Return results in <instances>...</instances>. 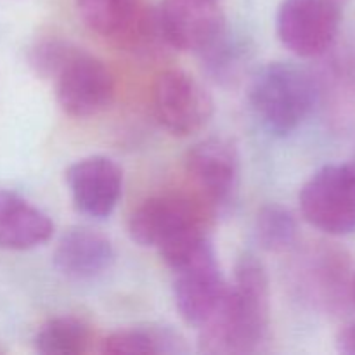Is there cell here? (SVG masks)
<instances>
[{
    "label": "cell",
    "instance_id": "obj_4",
    "mask_svg": "<svg viewBox=\"0 0 355 355\" xmlns=\"http://www.w3.org/2000/svg\"><path fill=\"white\" fill-rule=\"evenodd\" d=\"M200 232H207V217L200 205L182 194H158L142 201L128 218L132 241L158 253Z\"/></svg>",
    "mask_w": 355,
    "mask_h": 355
},
{
    "label": "cell",
    "instance_id": "obj_2",
    "mask_svg": "<svg viewBox=\"0 0 355 355\" xmlns=\"http://www.w3.org/2000/svg\"><path fill=\"white\" fill-rule=\"evenodd\" d=\"M318 87L305 69L291 62L263 66L250 87V104L257 120L269 134H293L314 110Z\"/></svg>",
    "mask_w": 355,
    "mask_h": 355
},
{
    "label": "cell",
    "instance_id": "obj_23",
    "mask_svg": "<svg viewBox=\"0 0 355 355\" xmlns=\"http://www.w3.org/2000/svg\"><path fill=\"white\" fill-rule=\"evenodd\" d=\"M335 2H338V3H340V2H345V0H335Z\"/></svg>",
    "mask_w": 355,
    "mask_h": 355
},
{
    "label": "cell",
    "instance_id": "obj_14",
    "mask_svg": "<svg viewBox=\"0 0 355 355\" xmlns=\"http://www.w3.org/2000/svg\"><path fill=\"white\" fill-rule=\"evenodd\" d=\"M54 234V222L47 214L12 191L0 189V248L31 250Z\"/></svg>",
    "mask_w": 355,
    "mask_h": 355
},
{
    "label": "cell",
    "instance_id": "obj_11",
    "mask_svg": "<svg viewBox=\"0 0 355 355\" xmlns=\"http://www.w3.org/2000/svg\"><path fill=\"white\" fill-rule=\"evenodd\" d=\"M186 168L211 208L224 210L236 200L239 187V155L231 141L208 137L189 149Z\"/></svg>",
    "mask_w": 355,
    "mask_h": 355
},
{
    "label": "cell",
    "instance_id": "obj_8",
    "mask_svg": "<svg viewBox=\"0 0 355 355\" xmlns=\"http://www.w3.org/2000/svg\"><path fill=\"white\" fill-rule=\"evenodd\" d=\"M340 19L335 0H283L277 7L276 31L288 51L300 58H315L333 45Z\"/></svg>",
    "mask_w": 355,
    "mask_h": 355
},
{
    "label": "cell",
    "instance_id": "obj_22",
    "mask_svg": "<svg viewBox=\"0 0 355 355\" xmlns=\"http://www.w3.org/2000/svg\"><path fill=\"white\" fill-rule=\"evenodd\" d=\"M350 165H352V168L355 170V162H352V163H350Z\"/></svg>",
    "mask_w": 355,
    "mask_h": 355
},
{
    "label": "cell",
    "instance_id": "obj_9",
    "mask_svg": "<svg viewBox=\"0 0 355 355\" xmlns=\"http://www.w3.org/2000/svg\"><path fill=\"white\" fill-rule=\"evenodd\" d=\"M159 37L166 45L201 55L227 31L217 0H165L156 9Z\"/></svg>",
    "mask_w": 355,
    "mask_h": 355
},
{
    "label": "cell",
    "instance_id": "obj_10",
    "mask_svg": "<svg viewBox=\"0 0 355 355\" xmlns=\"http://www.w3.org/2000/svg\"><path fill=\"white\" fill-rule=\"evenodd\" d=\"M85 26L99 37L128 49H139L159 37L156 10L142 0H76Z\"/></svg>",
    "mask_w": 355,
    "mask_h": 355
},
{
    "label": "cell",
    "instance_id": "obj_17",
    "mask_svg": "<svg viewBox=\"0 0 355 355\" xmlns=\"http://www.w3.org/2000/svg\"><path fill=\"white\" fill-rule=\"evenodd\" d=\"M257 241L267 252H283L290 248L298 234L295 215L281 205H266L257 215Z\"/></svg>",
    "mask_w": 355,
    "mask_h": 355
},
{
    "label": "cell",
    "instance_id": "obj_21",
    "mask_svg": "<svg viewBox=\"0 0 355 355\" xmlns=\"http://www.w3.org/2000/svg\"><path fill=\"white\" fill-rule=\"evenodd\" d=\"M352 295H354V300H355V281H354V284H352Z\"/></svg>",
    "mask_w": 355,
    "mask_h": 355
},
{
    "label": "cell",
    "instance_id": "obj_6",
    "mask_svg": "<svg viewBox=\"0 0 355 355\" xmlns=\"http://www.w3.org/2000/svg\"><path fill=\"white\" fill-rule=\"evenodd\" d=\"M55 99L73 118L103 113L114 97V76L96 55L75 47L54 75Z\"/></svg>",
    "mask_w": 355,
    "mask_h": 355
},
{
    "label": "cell",
    "instance_id": "obj_19",
    "mask_svg": "<svg viewBox=\"0 0 355 355\" xmlns=\"http://www.w3.org/2000/svg\"><path fill=\"white\" fill-rule=\"evenodd\" d=\"M75 45L69 42L59 40V38H42V40L35 42L33 47L30 49L28 54V61L33 71L37 73L40 78L52 80L62 62L66 61Z\"/></svg>",
    "mask_w": 355,
    "mask_h": 355
},
{
    "label": "cell",
    "instance_id": "obj_12",
    "mask_svg": "<svg viewBox=\"0 0 355 355\" xmlns=\"http://www.w3.org/2000/svg\"><path fill=\"white\" fill-rule=\"evenodd\" d=\"M73 205L80 214L96 220L107 218L116 208L123 191V172L106 156H87L66 172Z\"/></svg>",
    "mask_w": 355,
    "mask_h": 355
},
{
    "label": "cell",
    "instance_id": "obj_1",
    "mask_svg": "<svg viewBox=\"0 0 355 355\" xmlns=\"http://www.w3.org/2000/svg\"><path fill=\"white\" fill-rule=\"evenodd\" d=\"M270 288L263 263L246 253L236 263L234 283L217 318L200 329L198 345L205 354L231 355L259 350L269 333Z\"/></svg>",
    "mask_w": 355,
    "mask_h": 355
},
{
    "label": "cell",
    "instance_id": "obj_13",
    "mask_svg": "<svg viewBox=\"0 0 355 355\" xmlns=\"http://www.w3.org/2000/svg\"><path fill=\"white\" fill-rule=\"evenodd\" d=\"M116 253L110 239L89 227L66 231L54 250V266L62 276L89 281L111 269Z\"/></svg>",
    "mask_w": 355,
    "mask_h": 355
},
{
    "label": "cell",
    "instance_id": "obj_20",
    "mask_svg": "<svg viewBox=\"0 0 355 355\" xmlns=\"http://www.w3.org/2000/svg\"><path fill=\"white\" fill-rule=\"evenodd\" d=\"M336 350L340 354L355 355V321L347 324L336 336Z\"/></svg>",
    "mask_w": 355,
    "mask_h": 355
},
{
    "label": "cell",
    "instance_id": "obj_5",
    "mask_svg": "<svg viewBox=\"0 0 355 355\" xmlns=\"http://www.w3.org/2000/svg\"><path fill=\"white\" fill-rule=\"evenodd\" d=\"M300 210L312 227L331 236L355 232V170L326 165L300 191Z\"/></svg>",
    "mask_w": 355,
    "mask_h": 355
},
{
    "label": "cell",
    "instance_id": "obj_18",
    "mask_svg": "<svg viewBox=\"0 0 355 355\" xmlns=\"http://www.w3.org/2000/svg\"><path fill=\"white\" fill-rule=\"evenodd\" d=\"M210 78L217 83H234L248 61V47L225 31L224 37L200 55Z\"/></svg>",
    "mask_w": 355,
    "mask_h": 355
},
{
    "label": "cell",
    "instance_id": "obj_16",
    "mask_svg": "<svg viewBox=\"0 0 355 355\" xmlns=\"http://www.w3.org/2000/svg\"><path fill=\"white\" fill-rule=\"evenodd\" d=\"M92 333L76 318H54L35 335V350L44 355H80L89 350Z\"/></svg>",
    "mask_w": 355,
    "mask_h": 355
},
{
    "label": "cell",
    "instance_id": "obj_7",
    "mask_svg": "<svg viewBox=\"0 0 355 355\" xmlns=\"http://www.w3.org/2000/svg\"><path fill=\"white\" fill-rule=\"evenodd\" d=\"M153 110L165 130L186 137L207 127L215 104L194 76L180 69H166L153 83Z\"/></svg>",
    "mask_w": 355,
    "mask_h": 355
},
{
    "label": "cell",
    "instance_id": "obj_15",
    "mask_svg": "<svg viewBox=\"0 0 355 355\" xmlns=\"http://www.w3.org/2000/svg\"><path fill=\"white\" fill-rule=\"evenodd\" d=\"M101 352L110 355L186 352L182 336L166 326H139L120 329L101 342Z\"/></svg>",
    "mask_w": 355,
    "mask_h": 355
},
{
    "label": "cell",
    "instance_id": "obj_3",
    "mask_svg": "<svg viewBox=\"0 0 355 355\" xmlns=\"http://www.w3.org/2000/svg\"><path fill=\"white\" fill-rule=\"evenodd\" d=\"M172 272L177 311L187 324L200 331L217 318L229 293L210 239L173 267Z\"/></svg>",
    "mask_w": 355,
    "mask_h": 355
},
{
    "label": "cell",
    "instance_id": "obj_24",
    "mask_svg": "<svg viewBox=\"0 0 355 355\" xmlns=\"http://www.w3.org/2000/svg\"><path fill=\"white\" fill-rule=\"evenodd\" d=\"M217 2H218V0H217Z\"/></svg>",
    "mask_w": 355,
    "mask_h": 355
}]
</instances>
